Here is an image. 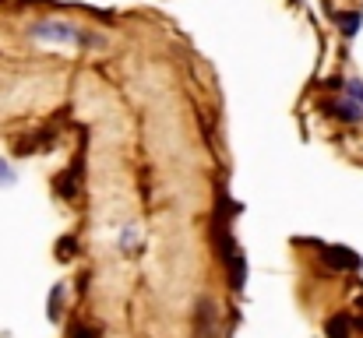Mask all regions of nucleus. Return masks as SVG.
<instances>
[{"instance_id":"8","label":"nucleus","mask_w":363,"mask_h":338,"mask_svg":"<svg viewBox=\"0 0 363 338\" xmlns=\"http://www.w3.org/2000/svg\"><path fill=\"white\" fill-rule=\"evenodd\" d=\"M60 300H64V286H57L54 293H49V321H57V307H60Z\"/></svg>"},{"instance_id":"4","label":"nucleus","mask_w":363,"mask_h":338,"mask_svg":"<svg viewBox=\"0 0 363 338\" xmlns=\"http://www.w3.org/2000/svg\"><path fill=\"white\" fill-rule=\"evenodd\" d=\"M325 335H328V338H349V335H353V317H349V314H335V317H328Z\"/></svg>"},{"instance_id":"9","label":"nucleus","mask_w":363,"mask_h":338,"mask_svg":"<svg viewBox=\"0 0 363 338\" xmlns=\"http://www.w3.org/2000/svg\"><path fill=\"white\" fill-rule=\"evenodd\" d=\"M346 92H349V99H356L363 106V81H346Z\"/></svg>"},{"instance_id":"7","label":"nucleus","mask_w":363,"mask_h":338,"mask_svg":"<svg viewBox=\"0 0 363 338\" xmlns=\"http://www.w3.org/2000/svg\"><path fill=\"white\" fill-rule=\"evenodd\" d=\"M360 25H363V15H360V11H346V15H339V29H342V35H356Z\"/></svg>"},{"instance_id":"1","label":"nucleus","mask_w":363,"mask_h":338,"mask_svg":"<svg viewBox=\"0 0 363 338\" xmlns=\"http://www.w3.org/2000/svg\"><path fill=\"white\" fill-rule=\"evenodd\" d=\"M32 39H39V42H81V35H78V29L74 25H67V22H39V25H32Z\"/></svg>"},{"instance_id":"5","label":"nucleus","mask_w":363,"mask_h":338,"mask_svg":"<svg viewBox=\"0 0 363 338\" xmlns=\"http://www.w3.org/2000/svg\"><path fill=\"white\" fill-rule=\"evenodd\" d=\"M226 264H229L233 289H243V282H247V261H243V254H240V250H233V254L226 257Z\"/></svg>"},{"instance_id":"2","label":"nucleus","mask_w":363,"mask_h":338,"mask_svg":"<svg viewBox=\"0 0 363 338\" xmlns=\"http://www.w3.org/2000/svg\"><path fill=\"white\" fill-rule=\"evenodd\" d=\"M325 264L328 268H339V271H356L363 261H360V254L356 250H349V247H325Z\"/></svg>"},{"instance_id":"11","label":"nucleus","mask_w":363,"mask_h":338,"mask_svg":"<svg viewBox=\"0 0 363 338\" xmlns=\"http://www.w3.org/2000/svg\"><path fill=\"white\" fill-rule=\"evenodd\" d=\"M71 338H88V331H85V328H74V331H71Z\"/></svg>"},{"instance_id":"3","label":"nucleus","mask_w":363,"mask_h":338,"mask_svg":"<svg viewBox=\"0 0 363 338\" xmlns=\"http://www.w3.org/2000/svg\"><path fill=\"white\" fill-rule=\"evenodd\" d=\"M328 113H332V117H339V120H346V124L363 120V106H360L356 99H339V102L328 106Z\"/></svg>"},{"instance_id":"6","label":"nucleus","mask_w":363,"mask_h":338,"mask_svg":"<svg viewBox=\"0 0 363 338\" xmlns=\"http://www.w3.org/2000/svg\"><path fill=\"white\" fill-rule=\"evenodd\" d=\"M197 310H201V314H197V324H204L201 335H204V338H212V335H216V310H212V303H201Z\"/></svg>"},{"instance_id":"10","label":"nucleus","mask_w":363,"mask_h":338,"mask_svg":"<svg viewBox=\"0 0 363 338\" xmlns=\"http://www.w3.org/2000/svg\"><path fill=\"white\" fill-rule=\"evenodd\" d=\"M57 250H64L60 257H71V250H74V240H71V236H67V240H60V243H57Z\"/></svg>"}]
</instances>
